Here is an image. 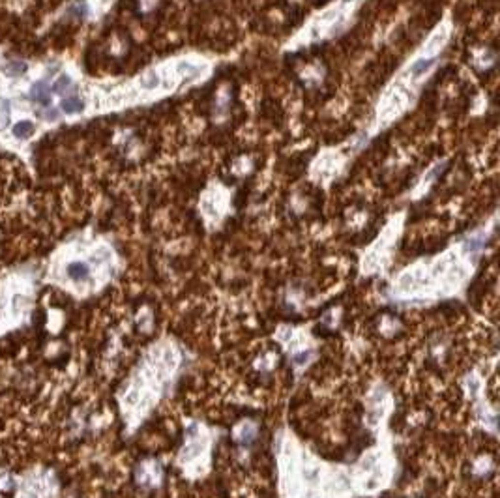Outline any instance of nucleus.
I'll return each mask as SVG.
<instances>
[{
    "label": "nucleus",
    "mask_w": 500,
    "mask_h": 498,
    "mask_svg": "<svg viewBox=\"0 0 500 498\" xmlns=\"http://www.w3.org/2000/svg\"><path fill=\"white\" fill-rule=\"evenodd\" d=\"M67 273L75 281H85L88 277V266L85 263H71L67 266Z\"/></svg>",
    "instance_id": "nucleus-1"
},
{
    "label": "nucleus",
    "mask_w": 500,
    "mask_h": 498,
    "mask_svg": "<svg viewBox=\"0 0 500 498\" xmlns=\"http://www.w3.org/2000/svg\"><path fill=\"white\" fill-rule=\"evenodd\" d=\"M83 109H85V103H83L79 98H66V100L62 101V111L67 114L81 113Z\"/></svg>",
    "instance_id": "nucleus-2"
},
{
    "label": "nucleus",
    "mask_w": 500,
    "mask_h": 498,
    "mask_svg": "<svg viewBox=\"0 0 500 498\" xmlns=\"http://www.w3.org/2000/svg\"><path fill=\"white\" fill-rule=\"evenodd\" d=\"M32 132H34V124L27 122V120L17 122L15 126H13V135H15V137H19V139H27V137H30Z\"/></svg>",
    "instance_id": "nucleus-3"
},
{
    "label": "nucleus",
    "mask_w": 500,
    "mask_h": 498,
    "mask_svg": "<svg viewBox=\"0 0 500 498\" xmlns=\"http://www.w3.org/2000/svg\"><path fill=\"white\" fill-rule=\"evenodd\" d=\"M69 85H71V79L67 75H60V79L55 83V92H66Z\"/></svg>",
    "instance_id": "nucleus-4"
},
{
    "label": "nucleus",
    "mask_w": 500,
    "mask_h": 498,
    "mask_svg": "<svg viewBox=\"0 0 500 498\" xmlns=\"http://www.w3.org/2000/svg\"><path fill=\"white\" fill-rule=\"evenodd\" d=\"M23 498H36V495H34V493H27Z\"/></svg>",
    "instance_id": "nucleus-5"
}]
</instances>
